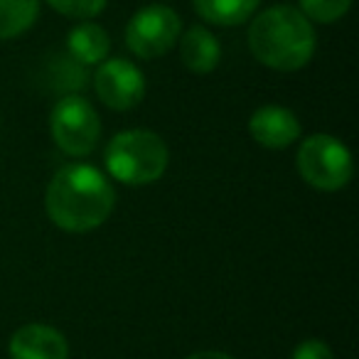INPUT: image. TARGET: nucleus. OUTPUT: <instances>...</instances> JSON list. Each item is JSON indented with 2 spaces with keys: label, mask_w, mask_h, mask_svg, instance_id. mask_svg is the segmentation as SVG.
<instances>
[{
  "label": "nucleus",
  "mask_w": 359,
  "mask_h": 359,
  "mask_svg": "<svg viewBox=\"0 0 359 359\" xmlns=\"http://www.w3.org/2000/svg\"><path fill=\"white\" fill-rule=\"evenodd\" d=\"M116 205L114 185L94 165L72 163L55 172L45 192V210L55 226L86 234L104 224Z\"/></svg>",
  "instance_id": "1"
},
{
  "label": "nucleus",
  "mask_w": 359,
  "mask_h": 359,
  "mask_svg": "<svg viewBox=\"0 0 359 359\" xmlns=\"http://www.w3.org/2000/svg\"><path fill=\"white\" fill-rule=\"evenodd\" d=\"M318 37L315 25L293 6L261 11L249 25V50L264 67L298 72L313 60Z\"/></svg>",
  "instance_id": "2"
},
{
  "label": "nucleus",
  "mask_w": 359,
  "mask_h": 359,
  "mask_svg": "<svg viewBox=\"0 0 359 359\" xmlns=\"http://www.w3.org/2000/svg\"><path fill=\"white\" fill-rule=\"evenodd\" d=\"M170 150L155 130L130 128L121 130L109 140L104 150L106 172L130 187L153 185L165 175Z\"/></svg>",
  "instance_id": "3"
},
{
  "label": "nucleus",
  "mask_w": 359,
  "mask_h": 359,
  "mask_svg": "<svg viewBox=\"0 0 359 359\" xmlns=\"http://www.w3.org/2000/svg\"><path fill=\"white\" fill-rule=\"evenodd\" d=\"M295 168L310 187L320 192H337L352 180V153L339 138L327 133H315L300 143L295 155Z\"/></svg>",
  "instance_id": "4"
},
{
  "label": "nucleus",
  "mask_w": 359,
  "mask_h": 359,
  "mask_svg": "<svg viewBox=\"0 0 359 359\" xmlns=\"http://www.w3.org/2000/svg\"><path fill=\"white\" fill-rule=\"evenodd\" d=\"M50 130L62 153L72 158H86L99 145L101 118L84 96L67 94L52 109Z\"/></svg>",
  "instance_id": "5"
},
{
  "label": "nucleus",
  "mask_w": 359,
  "mask_h": 359,
  "mask_svg": "<svg viewBox=\"0 0 359 359\" xmlns=\"http://www.w3.org/2000/svg\"><path fill=\"white\" fill-rule=\"evenodd\" d=\"M182 20L168 6H145L126 25V47L138 60H158L177 45Z\"/></svg>",
  "instance_id": "6"
},
{
  "label": "nucleus",
  "mask_w": 359,
  "mask_h": 359,
  "mask_svg": "<svg viewBox=\"0 0 359 359\" xmlns=\"http://www.w3.org/2000/svg\"><path fill=\"white\" fill-rule=\"evenodd\" d=\"M94 89L104 106L114 111H130L145 96V74L133 62L111 57L96 65Z\"/></svg>",
  "instance_id": "7"
},
{
  "label": "nucleus",
  "mask_w": 359,
  "mask_h": 359,
  "mask_svg": "<svg viewBox=\"0 0 359 359\" xmlns=\"http://www.w3.org/2000/svg\"><path fill=\"white\" fill-rule=\"evenodd\" d=\"M249 133L259 145L269 150H283L293 145L300 138L303 128H300L298 116L285 106H261L251 114L249 118Z\"/></svg>",
  "instance_id": "8"
},
{
  "label": "nucleus",
  "mask_w": 359,
  "mask_h": 359,
  "mask_svg": "<svg viewBox=\"0 0 359 359\" xmlns=\"http://www.w3.org/2000/svg\"><path fill=\"white\" fill-rule=\"evenodd\" d=\"M13 359H69V342L52 325L30 323L11 337Z\"/></svg>",
  "instance_id": "9"
},
{
  "label": "nucleus",
  "mask_w": 359,
  "mask_h": 359,
  "mask_svg": "<svg viewBox=\"0 0 359 359\" xmlns=\"http://www.w3.org/2000/svg\"><path fill=\"white\" fill-rule=\"evenodd\" d=\"M180 60L195 74H210L222 60V47L205 25H192L180 35Z\"/></svg>",
  "instance_id": "10"
},
{
  "label": "nucleus",
  "mask_w": 359,
  "mask_h": 359,
  "mask_svg": "<svg viewBox=\"0 0 359 359\" xmlns=\"http://www.w3.org/2000/svg\"><path fill=\"white\" fill-rule=\"evenodd\" d=\"M67 50H69V57L74 62L84 67H96L109 57V32L96 22L84 20L76 27H72L69 37H67Z\"/></svg>",
  "instance_id": "11"
},
{
  "label": "nucleus",
  "mask_w": 359,
  "mask_h": 359,
  "mask_svg": "<svg viewBox=\"0 0 359 359\" xmlns=\"http://www.w3.org/2000/svg\"><path fill=\"white\" fill-rule=\"evenodd\" d=\"M192 3L202 20L219 27H236L251 20L261 6V0H192Z\"/></svg>",
  "instance_id": "12"
},
{
  "label": "nucleus",
  "mask_w": 359,
  "mask_h": 359,
  "mask_svg": "<svg viewBox=\"0 0 359 359\" xmlns=\"http://www.w3.org/2000/svg\"><path fill=\"white\" fill-rule=\"evenodd\" d=\"M40 0H0V40H15L35 25Z\"/></svg>",
  "instance_id": "13"
},
{
  "label": "nucleus",
  "mask_w": 359,
  "mask_h": 359,
  "mask_svg": "<svg viewBox=\"0 0 359 359\" xmlns=\"http://www.w3.org/2000/svg\"><path fill=\"white\" fill-rule=\"evenodd\" d=\"M298 11L308 18L310 22H320V25H332L339 18L347 15L354 0H298Z\"/></svg>",
  "instance_id": "14"
},
{
  "label": "nucleus",
  "mask_w": 359,
  "mask_h": 359,
  "mask_svg": "<svg viewBox=\"0 0 359 359\" xmlns=\"http://www.w3.org/2000/svg\"><path fill=\"white\" fill-rule=\"evenodd\" d=\"M52 11H57L60 15L72 18V20H91L99 13H104L106 0H45Z\"/></svg>",
  "instance_id": "15"
},
{
  "label": "nucleus",
  "mask_w": 359,
  "mask_h": 359,
  "mask_svg": "<svg viewBox=\"0 0 359 359\" xmlns=\"http://www.w3.org/2000/svg\"><path fill=\"white\" fill-rule=\"evenodd\" d=\"M290 359H334L332 349L323 342V339H305L293 349Z\"/></svg>",
  "instance_id": "16"
},
{
  "label": "nucleus",
  "mask_w": 359,
  "mask_h": 359,
  "mask_svg": "<svg viewBox=\"0 0 359 359\" xmlns=\"http://www.w3.org/2000/svg\"><path fill=\"white\" fill-rule=\"evenodd\" d=\"M187 359H234V357H229L226 352H217V349H205V352L190 354Z\"/></svg>",
  "instance_id": "17"
}]
</instances>
